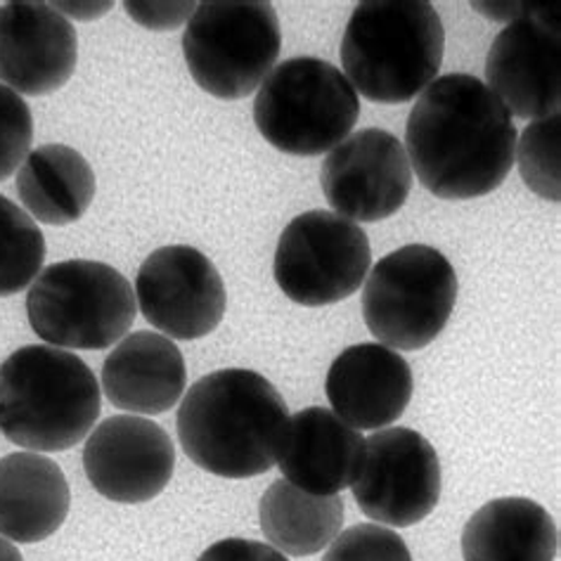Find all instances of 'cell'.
Here are the masks:
<instances>
[{
	"label": "cell",
	"mask_w": 561,
	"mask_h": 561,
	"mask_svg": "<svg viewBox=\"0 0 561 561\" xmlns=\"http://www.w3.org/2000/svg\"><path fill=\"white\" fill-rule=\"evenodd\" d=\"M71 507L65 471L41 453L0 460V536L34 545L62 528Z\"/></svg>",
	"instance_id": "cell-19"
},
{
	"label": "cell",
	"mask_w": 561,
	"mask_h": 561,
	"mask_svg": "<svg viewBox=\"0 0 561 561\" xmlns=\"http://www.w3.org/2000/svg\"><path fill=\"white\" fill-rule=\"evenodd\" d=\"M446 32L426 0H365L342 38L344 77L370 102L403 105L438 79Z\"/></svg>",
	"instance_id": "cell-4"
},
{
	"label": "cell",
	"mask_w": 561,
	"mask_h": 561,
	"mask_svg": "<svg viewBox=\"0 0 561 561\" xmlns=\"http://www.w3.org/2000/svg\"><path fill=\"white\" fill-rule=\"evenodd\" d=\"M175 467L171 436L152 420L116 415L85 440L83 469L95 493L119 505H142L164 493Z\"/></svg>",
	"instance_id": "cell-14"
},
{
	"label": "cell",
	"mask_w": 561,
	"mask_h": 561,
	"mask_svg": "<svg viewBox=\"0 0 561 561\" xmlns=\"http://www.w3.org/2000/svg\"><path fill=\"white\" fill-rule=\"evenodd\" d=\"M324 199L334 214L379 224L403 209L412 190L405 145L393 133L363 128L328 152L320 169Z\"/></svg>",
	"instance_id": "cell-12"
},
{
	"label": "cell",
	"mask_w": 561,
	"mask_h": 561,
	"mask_svg": "<svg viewBox=\"0 0 561 561\" xmlns=\"http://www.w3.org/2000/svg\"><path fill=\"white\" fill-rule=\"evenodd\" d=\"M197 561H289L283 552L259 540L226 538L214 542Z\"/></svg>",
	"instance_id": "cell-28"
},
{
	"label": "cell",
	"mask_w": 561,
	"mask_h": 561,
	"mask_svg": "<svg viewBox=\"0 0 561 561\" xmlns=\"http://www.w3.org/2000/svg\"><path fill=\"white\" fill-rule=\"evenodd\" d=\"M283 50L273 3L209 0L199 3L183 34L190 77L218 100H242L259 91Z\"/></svg>",
	"instance_id": "cell-7"
},
{
	"label": "cell",
	"mask_w": 561,
	"mask_h": 561,
	"mask_svg": "<svg viewBox=\"0 0 561 561\" xmlns=\"http://www.w3.org/2000/svg\"><path fill=\"white\" fill-rule=\"evenodd\" d=\"M34 116L22 95L0 83V181L24 164L32 152Z\"/></svg>",
	"instance_id": "cell-26"
},
{
	"label": "cell",
	"mask_w": 561,
	"mask_h": 561,
	"mask_svg": "<svg viewBox=\"0 0 561 561\" xmlns=\"http://www.w3.org/2000/svg\"><path fill=\"white\" fill-rule=\"evenodd\" d=\"M457 301V275L438 249L408 244L391 251L365 277L363 318L377 342L420 351L446 330Z\"/></svg>",
	"instance_id": "cell-8"
},
{
	"label": "cell",
	"mask_w": 561,
	"mask_h": 561,
	"mask_svg": "<svg viewBox=\"0 0 561 561\" xmlns=\"http://www.w3.org/2000/svg\"><path fill=\"white\" fill-rule=\"evenodd\" d=\"M57 12L67 14L71 20H79V22H93L105 18V14L112 10V3H50Z\"/></svg>",
	"instance_id": "cell-29"
},
{
	"label": "cell",
	"mask_w": 561,
	"mask_h": 561,
	"mask_svg": "<svg viewBox=\"0 0 561 561\" xmlns=\"http://www.w3.org/2000/svg\"><path fill=\"white\" fill-rule=\"evenodd\" d=\"M365 438L328 408H306L285 426L277 465L297 489L311 495H339L356 481Z\"/></svg>",
	"instance_id": "cell-17"
},
{
	"label": "cell",
	"mask_w": 561,
	"mask_h": 561,
	"mask_svg": "<svg viewBox=\"0 0 561 561\" xmlns=\"http://www.w3.org/2000/svg\"><path fill=\"white\" fill-rule=\"evenodd\" d=\"M516 138L512 114L489 85L471 73H446L417 95L403 145L422 187L465 202L507 181Z\"/></svg>",
	"instance_id": "cell-1"
},
{
	"label": "cell",
	"mask_w": 561,
	"mask_h": 561,
	"mask_svg": "<svg viewBox=\"0 0 561 561\" xmlns=\"http://www.w3.org/2000/svg\"><path fill=\"white\" fill-rule=\"evenodd\" d=\"M360 98L342 69L320 57H291L259 85L254 124L265 142L291 157H318L344 142Z\"/></svg>",
	"instance_id": "cell-5"
},
{
	"label": "cell",
	"mask_w": 561,
	"mask_h": 561,
	"mask_svg": "<svg viewBox=\"0 0 561 561\" xmlns=\"http://www.w3.org/2000/svg\"><path fill=\"white\" fill-rule=\"evenodd\" d=\"M485 85L519 119H545L561 105L559 18L538 5L510 22L485 57Z\"/></svg>",
	"instance_id": "cell-13"
},
{
	"label": "cell",
	"mask_w": 561,
	"mask_h": 561,
	"mask_svg": "<svg viewBox=\"0 0 561 561\" xmlns=\"http://www.w3.org/2000/svg\"><path fill=\"white\" fill-rule=\"evenodd\" d=\"M373 265L365 230L334 211L297 216L279 234L273 275L294 304L330 306L353 297Z\"/></svg>",
	"instance_id": "cell-9"
},
{
	"label": "cell",
	"mask_w": 561,
	"mask_h": 561,
	"mask_svg": "<svg viewBox=\"0 0 561 561\" xmlns=\"http://www.w3.org/2000/svg\"><path fill=\"white\" fill-rule=\"evenodd\" d=\"M289 408L254 370L228 367L185 391L175 420L192 462L220 479L261 477L277 465Z\"/></svg>",
	"instance_id": "cell-2"
},
{
	"label": "cell",
	"mask_w": 561,
	"mask_h": 561,
	"mask_svg": "<svg viewBox=\"0 0 561 561\" xmlns=\"http://www.w3.org/2000/svg\"><path fill=\"white\" fill-rule=\"evenodd\" d=\"M259 516L271 548L285 557H311L342 534L346 510L339 495H311L277 479L263 493Z\"/></svg>",
	"instance_id": "cell-22"
},
{
	"label": "cell",
	"mask_w": 561,
	"mask_h": 561,
	"mask_svg": "<svg viewBox=\"0 0 561 561\" xmlns=\"http://www.w3.org/2000/svg\"><path fill=\"white\" fill-rule=\"evenodd\" d=\"M559 552L557 524L528 497L485 502L465 524V561H554Z\"/></svg>",
	"instance_id": "cell-20"
},
{
	"label": "cell",
	"mask_w": 561,
	"mask_h": 561,
	"mask_svg": "<svg viewBox=\"0 0 561 561\" xmlns=\"http://www.w3.org/2000/svg\"><path fill=\"white\" fill-rule=\"evenodd\" d=\"M102 391L77 353L22 346L0 365V434L32 453L69 450L91 436Z\"/></svg>",
	"instance_id": "cell-3"
},
{
	"label": "cell",
	"mask_w": 561,
	"mask_h": 561,
	"mask_svg": "<svg viewBox=\"0 0 561 561\" xmlns=\"http://www.w3.org/2000/svg\"><path fill=\"white\" fill-rule=\"evenodd\" d=\"M322 561H412L405 540L381 524H358L342 530Z\"/></svg>",
	"instance_id": "cell-25"
},
{
	"label": "cell",
	"mask_w": 561,
	"mask_h": 561,
	"mask_svg": "<svg viewBox=\"0 0 561 561\" xmlns=\"http://www.w3.org/2000/svg\"><path fill=\"white\" fill-rule=\"evenodd\" d=\"M351 491L367 519L393 528L415 526L440 500L438 453L408 426L379 430L365 438L363 465Z\"/></svg>",
	"instance_id": "cell-10"
},
{
	"label": "cell",
	"mask_w": 561,
	"mask_h": 561,
	"mask_svg": "<svg viewBox=\"0 0 561 561\" xmlns=\"http://www.w3.org/2000/svg\"><path fill=\"white\" fill-rule=\"evenodd\" d=\"M561 116L530 122L516 138L514 164L534 195L559 204L561 199Z\"/></svg>",
	"instance_id": "cell-24"
},
{
	"label": "cell",
	"mask_w": 561,
	"mask_h": 561,
	"mask_svg": "<svg viewBox=\"0 0 561 561\" xmlns=\"http://www.w3.org/2000/svg\"><path fill=\"white\" fill-rule=\"evenodd\" d=\"M138 301L128 279L100 261H62L28 287L32 330L55 348L102 351L128 334Z\"/></svg>",
	"instance_id": "cell-6"
},
{
	"label": "cell",
	"mask_w": 561,
	"mask_h": 561,
	"mask_svg": "<svg viewBox=\"0 0 561 561\" xmlns=\"http://www.w3.org/2000/svg\"><path fill=\"white\" fill-rule=\"evenodd\" d=\"M412 389L408 360L379 342L344 348L324 379L332 412L358 432H379L401 420Z\"/></svg>",
	"instance_id": "cell-16"
},
{
	"label": "cell",
	"mask_w": 561,
	"mask_h": 561,
	"mask_svg": "<svg viewBox=\"0 0 561 561\" xmlns=\"http://www.w3.org/2000/svg\"><path fill=\"white\" fill-rule=\"evenodd\" d=\"M140 313L169 339L211 334L226 316V285L211 259L187 244L152 251L136 277Z\"/></svg>",
	"instance_id": "cell-11"
},
{
	"label": "cell",
	"mask_w": 561,
	"mask_h": 561,
	"mask_svg": "<svg viewBox=\"0 0 561 561\" xmlns=\"http://www.w3.org/2000/svg\"><path fill=\"white\" fill-rule=\"evenodd\" d=\"M77 28L50 3L0 5V83L18 95H50L73 77Z\"/></svg>",
	"instance_id": "cell-15"
},
{
	"label": "cell",
	"mask_w": 561,
	"mask_h": 561,
	"mask_svg": "<svg viewBox=\"0 0 561 561\" xmlns=\"http://www.w3.org/2000/svg\"><path fill=\"white\" fill-rule=\"evenodd\" d=\"M43 261L46 240L36 220L0 195V299L34 285Z\"/></svg>",
	"instance_id": "cell-23"
},
{
	"label": "cell",
	"mask_w": 561,
	"mask_h": 561,
	"mask_svg": "<svg viewBox=\"0 0 561 561\" xmlns=\"http://www.w3.org/2000/svg\"><path fill=\"white\" fill-rule=\"evenodd\" d=\"M18 195L41 224H77L95 199V171L73 147L43 145L20 167Z\"/></svg>",
	"instance_id": "cell-21"
},
{
	"label": "cell",
	"mask_w": 561,
	"mask_h": 561,
	"mask_svg": "<svg viewBox=\"0 0 561 561\" xmlns=\"http://www.w3.org/2000/svg\"><path fill=\"white\" fill-rule=\"evenodd\" d=\"M0 561H24L20 550L3 536H0Z\"/></svg>",
	"instance_id": "cell-30"
},
{
	"label": "cell",
	"mask_w": 561,
	"mask_h": 561,
	"mask_svg": "<svg viewBox=\"0 0 561 561\" xmlns=\"http://www.w3.org/2000/svg\"><path fill=\"white\" fill-rule=\"evenodd\" d=\"M124 10L128 18L150 28V32H173V28L190 22L197 10V3H140V0H126Z\"/></svg>",
	"instance_id": "cell-27"
},
{
	"label": "cell",
	"mask_w": 561,
	"mask_h": 561,
	"mask_svg": "<svg viewBox=\"0 0 561 561\" xmlns=\"http://www.w3.org/2000/svg\"><path fill=\"white\" fill-rule=\"evenodd\" d=\"M185 387L181 348L150 330L126 334L102 365V393L128 415H161L181 401Z\"/></svg>",
	"instance_id": "cell-18"
}]
</instances>
